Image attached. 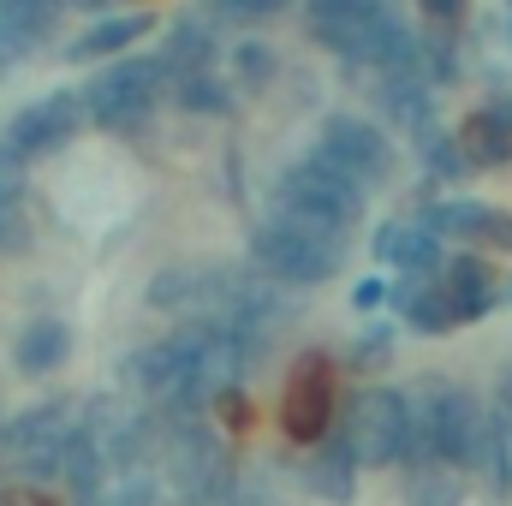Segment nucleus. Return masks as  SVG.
<instances>
[{
    "mask_svg": "<svg viewBox=\"0 0 512 506\" xmlns=\"http://www.w3.org/2000/svg\"><path fill=\"white\" fill-rule=\"evenodd\" d=\"M346 245H352V239H334V233H322V227L268 215L251 239V256H256V268H262V280L304 292V286H322V280H334V274L346 268Z\"/></svg>",
    "mask_w": 512,
    "mask_h": 506,
    "instance_id": "1",
    "label": "nucleus"
},
{
    "mask_svg": "<svg viewBox=\"0 0 512 506\" xmlns=\"http://www.w3.org/2000/svg\"><path fill=\"white\" fill-rule=\"evenodd\" d=\"M274 215H286V221H304V227H322V233H334V239H352L358 233V221H364V191L346 179V173H334L328 161H292L286 173H280V185H274Z\"/></svg>",
    "mask_w": 512,
    "mask_h": 506,
    "instance_id": "2",
    "label": "nucleus"
},
{
    "mask_svg": "<svg viewBox=\"0 0 512 506\" xmlns=\"http://www.w3.org/2000/svg\"><path fill=\"white\" fill-rule=\"evenodd\" d=\"M161 96H173V78L161 72V60L155 54H131V60H114L102 78H90V90H84V108H90V126L102 131H137L149 114H155V102Z\"/></svg>",
    "mask_w": 512,
    "mask_h": 506,
    "instance_id": "3",
    "label": "nucleus"
},
{
    "mask_svg": "<svg viewBox=\"0 0 512 506\" xmlns=\"http://www.w3.org/2000/svg\"><path fill=\"white\" fill-rule=\"evenodd\" d=\"M340 429L352 435V447H358L364 465H405V447H411V399L399 387H364L346 405Z\"/></svg>",
    "mask_w": 512,
    "mask_h": 506,
    "instance_id": "4",
    "label": "nucleus"
},
{
    "mask_svg": "<svg viewBox=\"0 0 512 506\" xmlns=\"http://www.w3.org/2000/svg\"><path fill=\"white\" fill-rule=\"evenodd\" d=\"M280 429L298 447H316L334 429V358L328 352H304L286 376L280 393Z\"/></svg>",
    "mask_w": 512,
    "mask_h": 506,
    "instance_id": "5",
    "label": "nucleus"
},
{
    "mask_svg": "<svg viewBox=\"0 0 512 506\" xmlns=\"http://www.w3.org/2000/svg\"><path fill=\"white\" fill-rule=\"evenodd\" d=\"M78 435L84 429H72V411L66 405H48V411H24L12 429H0V453L30 483H42V477H60L66 471V453H72Z\"/></svg>",
    "mask_w": 512,
    "mask_h": 506,
    "instance_id": "6",
    "label": "nucleus"
},
{
    "mask_svg": "<svg viewBox=\"0 0 512 506\" xmlns=\"http://www.w3.org/2000/svg\"><path fill=\"white\" fill-rule=\"evenodd\" d=\"M316 161H328L358 191H370V185H382L387 173H393V143L370 120H358V114H334L322 126V137H316Z\"/></svg>",
    "mask_w": 512,
    "mask_h": 506,
    "instance_id": "7",
    "label": "nucleus"
},
{
    "mask_svg": "<svg viewBox=\"0 0 512 506\" xmlns=\"http://www.w3.org/2000/svg\"><path fill=\"white\" fill-rule=\"evenodd\" d=\"M90 126V108H84V90H48L42 102H30L12 126H6V149L18 161L30 155H48V149H66L78 131Z\"/></svg>",
    "mask_w": 512,
    "mask_h": 506,
    "instance_id": "8",
    "label": "nucleus"
},
{
    "mask_svg": "<svg viewBox=\"0 0 512 506\" xmlns=\"http://www.w3.org/2000/svg\"><path fill=\"white\" fill-rule=\"evenodd\" d=\"M197 346H203V328H191V334H167V340H155V346H143L137 358H131V381L143 387V393H155V399H179L185 393V381L197 370Z\"/></svg>",
    "mask_w": 512,
    "mask_h": 506,
    "instance_id": "9",
    "label": "nucleus"
},
{
    "mask_svg": "<svg viewBox=\"0 0 512 506\" xmlns=\"http://www.w3.org/2000/svg\"><path fill=\"white\" fill-rule=\"evenodd\" d=\"M423 227L435 239H465V245H483V251H512V215L507 209H489V203H429Z\"/></svg>",
    "mask_w": 512,
    "mask_h": 506,
    "instance_id": "10",
    "label": "nucleus"
},
{
    "mask_svg": "<svg viewBox=\"0 0 512 506\" xmlns=\"http://www.w3.org/2000/svg\"><path fill=\"white\" fill-rule=\"evenodd\" d=\"M358 447H352V435L334 423L322 441H316V459H310V495H322V501H334V506H346L352 495H358Z\"/></svg>",
    "mask_w": 512,
    "mask_h": 506,
    "instance_id": "11",
    "label": "nucleus"
},
{
    "mask_svg": "<svg viewBox=\"0 0 512 506\" xmlns=\"http://www.w3.org/2000/svg\"><path fill=\"white\" fill-rule=\"evenodd\" d=\"M155 60H161V72H167L173 84L191 78V72H215V18H209V12L179 18V24L167 30V48H161Z\"/></svg>",
    "mask_w": 512,
    "mask_h": 506,
    "instance_id": "12",
    "label": "nucleus"
},
{
    "mask_svg": "<svg viewBox=\"0 0 512 506\" xmlns=\"http://www.w3.org/2000/svg\"><path fill=\"white\" fill-rule=\"evenodd\" d=\"M441 286H447L459 322H477V316H489V310L501 304V280H495V268H489L483 256H453V262L441 268Z\"/></svg>",
    "mask_w": 512,
    "mask_h": 506,
    "instance_id": "13",
    "label": "nucleus"
},
{
    "mask_svg": "<svg viewBox=\"0 0 512 506\" xmlns=\"http://www.w3.org/2000/svg\"><path fill=\"white\" fill-rule=\"evenodd\" d=\"M72 0H0V42L12 48V60H24L30 48H42L60 30V12Z\"/></svg>",
    "mask_w": 512,
    "mask_h": 506,
    "instance_id": "14",
    "label": "nucleus"
},
{
    "mask_svg": "<svg viewBox=\"0 0 512 506\" xmlns=\"http://www.w3.org/2000/svg\"><path fill=\"white\" fill-rule=\"evenodd\" d=\"M453 137H459V149H465L471 167H507L512 161V102H489V108H477Z\"/></svg>",
    "mask_w": 512,
    "mask_h": 506,
    "instance_id": "15",
    "label": "nucleus"
},
{
    "mask_svg": "<svg viewBox=\"0 0 512 506\" xmlns=\"http://www.w3.org/2000/svg\"><path fill=\"white\" fill-rule=\"evenodd\" d=\"M66 358H72V328H66V322H54V316L24 322V334L12 340V364H18L24 376H54Z\"/></svg>",
    "mask_w": 512,
    "mask_h": 506,
    "instance_id": "16",
    "label": "nucleus"
},
{
    "mask_svg": "<svg viewBox=\"0 0 512 506\" xmlns=\"http://www.w3.org/2000/svg\"><path fill=\"white\" fill-rule=\"evenodd\" d=\"M149 30H155V12H120V18L90 24V30H84L66 54H72V60H120L126 48L149 42Z\"/></svg>",
    "mask_w": 512,
    "mask_h": 506,
    "instance_id": "17",
    "label": "nucleus"
},
{
    "mask_svg": "<svg viewBox=\"0 0 512 506\" xmlns=\"http://www.w3.org/2000/svg\"><path fill=\"white\" fill-rule=\"evenodd\" d=\"M376 256H382V262H399V274H423V280H429L435 268H447V262H441V239H435L423 221H417V227H399V221L382 227V233H376Z\"/></svg>",
    "mask_w": 512,
    "mask_h": 506,
    "instance_id": "18",
    "label": "nucleus"
},
{
    "mask_svg": "<svg viewBox=\"0 0 512 506\" xmlns=\"http://www.w3.org/2000/svg\"><path fill=\"white\" fill-rule=\"evenodd\" d=\"M459 501H465V471H453L441 459L405 471V506H459Z\"/></svg>",
    "mask_w": 512,
    "mask_h": 506,
    "instance_id": "19",
    "label": "nucleus"
},
{
    "mask_svg": "<svg viewBox=\"0 0 512 506\" xmlns=\"http://www.w3.org/2000/svg\"><path fill=\"white\" fill-rule=\"evenodd\" d=\"M60 477L72 483V495H84V501H90V495L102 489V447H96L90 435H78V441H72V453H66V471H60Z\"/></svg>",
    "mask_w": 512,
    "mask_h": 506,
    "instance_id": "20",
    "label": "nucleus"
},
{
    "mask_svg": "<svg viewBox=\"0 0 512 506\" xmlns=\"http://www.w3.org/2000/svg\"><path fill=\"white\" fill-rule=\"evenodd\" d=\"M18 209H24V161L0 143V239L18 233Z\"/></svg>",
    "mask_w": 512,
    "mask_h": 506,
    "instance_id": "21",
    "label": "nucleus"
},
{
    "mask_svg": "<svg viewBox=\"0 0 512 506\" xmlns=\"http://www.w3.org/2000/svg\"><path fill=\"white\" fill-rule=\"evenodd\" d=\"M173 102L191 108V114H221V108H227V84H221L215 72H191V78L173 84Z\"/></svg>",
    "mask_w": 512,
    "mask_h": 506,
    "instance_id": "22",
    "label": "nucleus"
},
{
    "mask_svg": "<svg viewBox=\"0 0 512 506\" xmlns=\"http://www.w3.org/2000/svg\"><path fill=\"white\" fill-rule=\"evenodd\" d=\"M268 78H274V48H268V42H239V48H233V84L262 90Z\"/></svg>",
    "mask_w": 512,
    "mask_h": 506,
    "instance_id": "23",
    "label": "nucleus"
},
{
    "mask_svg": "<svg viewBox=\"0 0 512 506\" xmlns=\"http://www.w3.org/2000/svg\"><path fill=\"white\" fill-rule=\"evenodd\" d=\"M489 435H495L501 489H512V399H507V393H495V405H489Z\"/></svg>",
    "mask_w": 512,
    "mask_h": 506,
    "instance_id": "24",
    "label": "nucleus"
},
{
    "mask_svg": "<svg viewBox=\"0 0 512 506\" xmlns=\"http://www.w3.org/2000/svg\"><path fill=\"white\" fill-rule=\"evenodd\" d=\"M387 358H393V328H387V322L364 328V334H358V346H352V370H364V376H370V370H382Z\"/></svg>",
    "mask_w": 512,
    "mask_h": 506,
    "instance_id": "25",
    "label": "nucleus"
},
{
    "mask_svg": "<svg viewBox=\"0 0 512 506\" xmlns=\"http://www.w3.org/2000/svg\"><path fill=\"white\" fill-rule=\"evenodd\" d=\"M423 155H429V167L435 173H465L471 161H465V149H459V137H447V131H423Z\"/></svg>",
    "mask_w": 512,
    "mask_h": 506,
    "instance_id": "26",
    "label": "nucleus"
},
{
    "mask_svg": "<svg viewBox=\"0 0 512 506\" xmlns=\"http://www.w3.org/2000/svg\"><path fill=\"white\" fill-rule=\"evenodd\" d=\"M280 6H292V0H215V18H233V24H262V18H274Z\"/></svg>",
    "mask_w": 512,
    "mask_h": 506,
    "instance_id": "27",
    "label": "nucleus"
},
{
    "mask_svg": "<svg viewBox=\"0 0 512 506\" xmlns=\"http://www.w3.org/2000/svg\"><path fill=\"white\" fill-rule=\"evenodd\" d=\"M215 405H221V417H227V423H233V429H245V423H251V399H245V393H239V387H227V393H221V399H215Z\"/></svg>",
    "mask_w": 512,
    "mask_h": 506,
    "instance_id": "28",
    "label": "nucleus"
},
{
    "mask_svg": "<svg viewBox=\"0 0 512 506\" xmlns=\"http://www.w3.org/2000/svg\"><path fill=\"white\" fill-rule=\"evenodd\" d=\"M417 6H423V18H435V24H459L471 0H417Z\"/></svg>",
    "mask_w": 512,
    "mask_h": 506,
    "instance_id": "29",
    "label": "nucleus"
},
{
    "mask_svg": "<svg viewBox=\"0 0 512 506\" xmlns=\"http://www.w3.org/2000/svg\"><path fill=\"white\" fill-rule=\"evenodd\" d=\"M387 292H393V286L370 274V280H358V292H352V304H358V310H376V304H387Z\"/></svg>",
    "mask_w": 512,
    "mask_h": 506,
    "instance_id": "30",
    "label": "nucleus"
},
{
    "mask_svg": "<svg viewBox=\"0 0 512 506\" xmlns=\"http://www.w3.org/2000/svg\"><path fill=\"white\" fill-rule=\"evenodd\" d=\"M72 6H84V12H108L114 0H72Z\"/></svg>",
    "mask_w": 512,
    "mask_h": 506,
    "instance_id": "31",
    "label": "nucleus"
},
{
    "mask_svg": "<svg viewBox=\"0 0 512 506\" xmlns=\"http://www.w3.org/2000/svg\"><path fill=\"white\" fill-rule=\"evenodd\" d=\"M6 66H12V48H6V42H0V72H6Z\"/></svg>",
    "mask_w": 512,
    "mask_h": 506,
    "instance_id": "32",
    "label": "nucleus"
},
{
    "mask_svg": "<svg viewBox=\"0 0 512 506\" xmlns=\"http://www.w3.org/2000/svg\"><path fill=\"white\" fill-rule=\"evenodd\" d=\"M501 393H507V399H512V376H507V381H501Z\"/></svg>",
    "mask_w": 512,
    "mask_h": 506,
    "instance_id": "33",
    "label": "nucleus"
}]
</instances>
